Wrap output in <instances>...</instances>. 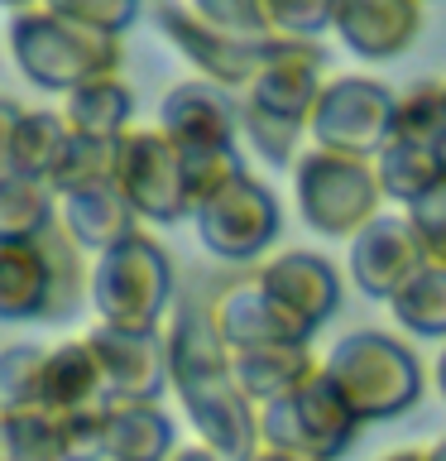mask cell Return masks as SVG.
<instances>
[{"label":"cell","instance_id":"1f68e13d","mask_svg":"<svg viewBox=\"0 0 446 461\" xmlns=\"http://www.w3.org/2000/svg\"><path fill=\"white\" fill-rule=\"evenodd\" d=\"M43 360L49 346L14 341L0 351V409H43Z\"/></svg>","mask_w":446,"mask_h":461},{"label":"cell","instance_id":"44dd1931","mask_svg":"<svg viewBox=\"0 0 446 461\" xmlns=\"http://www.w3.org/2000/svg\"><path fill=\"white\" fill-rule=\"evenodd\" d=\"M63 226L72 230V240L96 259V255H106L111 245H120V240L135 236L139 216H135V207H129L125 193L111 178V183L82 187V193H67L63 197Z\"/></svg>","mask_w":446,"mask_h":461},{"label":"cell","instance_id":"4316f807","mask_svg":"<svg viewBox=\"0 0 446 461\" xmlns=\"http://www.w3.org/2000/svg\"><path fill=\"white\" fill-rule=\"evenodd\" d=\"M63 221V197L53 183L0 173V240H24Z\"/></svg>","mask_w":446,"mask_h":461},{"label":"cell","instance_id":"4fadbf2b","mask_svg":"<svg viewBox=\"0 0 446 461\" xmlns=\"http://www.w3.org/2000/svg\"><path fill=\"white\" fill-rule=\"evenodd\" d=\"M86 341L106 370L111 403H164V394L173 389L168 331H120L96 322Z\"/></svg>","mask_w":446,"mask_h":461},{"label":"cell","instance_id":"8d00e7d4","mask_svg":"<svg viewBox=\"0 0 446 461\" xmlns=\"http://www.w3.org/2000/svg\"><path fill=\"white\" fill-rule=\"evenodd\" d=\"M408 216H413L417 236H423L427 265H437V269H446V193H437V197H427L423 207H413Z\"/></svg>","mask_w":446,"mask_h":461},{"label":"cell","instance_id":"7bdbcfd3","mask_svg":"<svg viewBox=\"0 0 446 461\" xmlns=\"http://www.w3.org/2000/svg\"><path fill=\"white\" fill-rule=\"evenodd\" d=\"M427 461H446V438H437V442L427 447Z\"/></svg>","mask_w":446,"mask_h":461},{"label":"cell","instance_id":"cb8c5ba5","mask_svg":"<svg viewBox=\"0 0 446 461\" xmlns=\"http://www.w3.org/2000/svg\"><path fill=\"white\" fill-rule=\"evenodd\" d=\"M384 183V197L394 202L398 212L423 207L427 197L446 193V144H403L394 140L388 149L374 158Z\"/></svg>","mask_w":446,"mask_h":461},{"label":"cell","instance_id":"9a60e30c","mask_svg":"<svg viewBox=\"0 0 446 461\" xmlns=\"http://www.w3.org/2000/svg\"><path fill=\"white\" fill-rule=\"evenodd\" d=\"M240 111L245 96L226 92L207 77H187L168 86V96L158 101V130L178 144V149H197V144H245L240 140Z\"/></svg>","mask_w":446,"mask_h":461},{"label":"cell","instance_id":"ac0fdd59","mask_svg":"<svg viewBox=\"0 0 446 461\" xmlns=\"http://www.w3.org/2000/svg\"><path fill=\"white\" fill-rule=\"evenodd\" d=\"M216 322H221V337H226L230 351H259V346H288V341L312 346V337L264 294V284H259L254 274L240 284H230L226 294L216 298Z\"/></svg>","mask_w":446,"mask_h":461},{"label":"cell","instance_id":"836d02e7","mask_svg":"<svg viewBox=\"0 0 446 461\" xmlns=\"http://www.w3.org/2000/svg\"><path fill=\"white\" fill-rule=\"evenodd\" d=\"M240 173H245L240 144H197V149H183V178H187L192 207L216 197L230 178H240Z\"/></svg>","mask_w":446,"mask_h":461},{"label":"cell","instance_id":"ffe728a7","mask_svg":"<svg viewBox=\"0 0 446 461\" xmlns=\"http://www.w3.org/2000/svg\"><path fill=\"white\" fill-rule=\"evenodd\" d=\"M39 403L53 409V413H63V418L67 413H86V409H106L111 403L106 370H101L86 331L49 346V360H43V399Z\"/></svg>","mask_w":446,"mask_h":461},{"label":"cell","instance_id":"d6986e66","mask_svg":"<svg viewBox=\"0 0 446 461\" xmlns=\"http://www.w3.org/2000/svg\"><path fill=\"white\" fill-rule=\"evenodd\" d=\"M0 125H5V140H0L5 173L53 183V173H58V164H63V154L72 144V125L63 121V111H29L20 101H5Z\"/></svg>","mask_w":446,"mask_h":461},{"label":"cell","instance_id":"f546056e","mask_svg":"<svg viewBox=\"0 0 446 461\" xmlns=\"http://www.w3.org/2000/svg\"><path fill=\"white\" fill-rule=\"evenodd\" d=\"M394 140L403 144H446V77H423L398 92Z\"/></svg>","mask_w":446,"mask_h":461},{"label":"cell","instance_id":"277c9868","mask_svg":"<svg viewBox=\"0 0 446 461\" xmlns=\"http://www.w3.org/2000/svg\"><path fill=\"white\" fill-rule=\"evenodd\" d=\"M10 58L39 92L72 96L77 86L120 77L125 43L115 34L72 24L53 10H29L10 14Z\"/></svg>","mask_w":446,"mask_h":461},{"label":"cell","instance_id":"7a4b0ae2","mask_svg":"<svg viewBox=\"0 0 446 461\" xmlns=\"http://www.w3.org/2000/svg\"><path fill=\"white\" fill-rule=\"evenodd\" d=\"M92 308V255L58 221L39 236L0 240V317L58 327Z\"/></svg>","mask_w":446,"mask_h":461},{"label":"cell","instance_id":"2e32d148","mask_svg":"<svg viewBox=\"0 0 446 461\" xmlns=\"http://www.w3.org/2000/svg\"><path fill=\"white\" fill-rule=\"evenodd\" d=\"M427 0H336L331 34L365 63H388L408 53L427 24Z\"/></svg>","mask_w":446,"mask_h":461},{"label":"cell","instance_id":"f1b7e54d","mask_svg":"<svg viewBox=\"0 0 446 461\" xmlns=\"http://www.w3.org/2000/svg\"><path fill=\"white\" fill-rule=\"evenodd\" d=\"M403 337L413 341H446V269L427 265L403 294L388 303Z\"/></svg>","mask_w":446,"mask_h":461},{"label":"cell","instance_id":"7402d4cb","mask_svg":"<svg viewBox=\"0 0 446 461\" xmlns=\"http://www.w3.org/2000/svg\"><path fill=\"white\" fill-rule=\"evenodd\" d=\"M317 375H322V356H317L312 346H302V341L236 351V380H240V389L259 403V409L298 394L308 380H317Z\"/></svg>","mask_w":446,"mask_h":461},{"label":"cell","instance_id":"9c48e42d","mask_svg":"<svg viewBox=\"0 0 446 461\" xmlns=\"http://www.w3.org/2000/svg\"><path fill=\"white\" fill-rule=\"evenodd\" d=\"M394 115L398 92H388L374 77H331L322 101L312 111V144L331 154H355V158H379L394 144Z\"/></svg>","mask_w":446,"mask_h":461},{"label":"cell","instance_id":"8fae6325","mask_svg":"<svg viewBox=\"0 0 446 461\" xmlns=\"http://www.w3.org/2000/svg\"><path fill=\"white\" fill-rule=\"evenodd\" d=\"M154 24H158V34L192 63L197 77L226 86V92H236V96L250 92L254 77L269 63V53H273V43H245V39H230L221 29L201 24L183 0H154Z\"/></svg>","mask_w":446,"mask_h":461},{"label":"cell","instance_id":"603a6c76","mask_svg":"<svg viewBox=\"0 0 446 461\" xmlns=\"http://www.w3.org/2000/svg\"><path fill=\"white\" fill-rule=\"evenodd\" d=\"M178 452V418L164 403H111L101 461H173Z\"/></svg>","mask_w":446,"mask_h":461},{"label":"cell","instance_id":"484cf974","mask_svg":"<svg viewBox=\"0 0 446 461\" xmlns=\"http://www.w3.org/2000/svg\"><path fill=\"white\" fill-rule=\"evenodd\" d=\"M0 461H77L63 413L0 409Z\"/></svg>","mask_w":446,"mask_h":461},{"label":"cell","instance_id":"5bb4252c","mask_svg":"<svg viewBox=\"0 0 446 461\" xmlns=\"http://www.w3.org/2000/svg\"><path fill=\"white\" fill-rule=\"evenodd\" d=\"M254 279L308 337H317L341 308V269L322 250H279L254 269Z\"/></svg>","mask_w":446,"mask_h":461},{"label":"cell","instance_id":"30bf717a","mask_svg":"<svg viewBox=\"0 0 446 461\" xmlns=\"http://www.w3.org/2000/svg\"><path fill=\"white\" fill-rule=\"evenodd\" d=\"M115 187L125 193L139 221L178 226L192 216V197H187V178H183V149L158 125H135L115 144Z\"/></svg>","mask_w":446,"mask_h":461},{"label":"cell","instance_id":"6da1fadb","mask_svg":"<svg viewBox=\"0 0 446 461\" xmlns=\"http://www.w3.org/2000/svg\"><path fill=\"white\" fill-rule=\"evenodd\" d=\"M164 331L173 351V394L192 423V438L230 461H250L264 447L259 403L236 380V351L221 337L216 303L183 298Z\"/></svg>","mask_w":446,"mask_h":461},{"label":"cell","instance_id":"e0dca14e","mask_svg":"<svg viewBox=\"0 0 446 461\" xmlns=\"http://www.w3.org/2000/svg\"><path fill=\"white\" fill-rule=\"evenodd\" d=\"M326 49L317 39H279L269 53L264 72L254 77V86L245 92V101L293 121H312L317 101L326 92Z\"/></svg>","mask_w":446,"mask_h":461},{"label":"cell","instance_id":"f35d334b","mask_svg":"<svg viewBox=\"0 0 446 461\" xmlns=\"http://www.w3.org/2000/svg\"><path fill=\"white\" fill-rule=\"evenodd\" d=\"M432 389H437V394H442V403H446V341H442L437 360H432Z\"/></svg>","mask_w":446,"mask_h":461},{"label":"cell","instance_id":"83f0119b","mask_svg":"<svg viewBox=\"0 0 446 461\" xmlns=\"http://www.w3.org/2000/svg\"><path fill=\"white\" fill-rule=\"evenodd\" d=\"M240 140L250 144L269 168H298V158L308 154L302 140H312V130H308V121H293V115H279V111H264V106H254V101H245Z\"/></svg>","mask_w":446,"mask_h":461},{"label":"cell","instance_id":"7c38bea8","mask_svg":"<svg viewBox=\"0 0 446 461\" xmlns=\"http://www.w3.org/2000/svg\"><path fill=\"white\" fill-rule=\"evenodd\" d=\"M427 269V250L408 212H384L360 230L345 250V274L365 298L394 303L417 274Z\"/></svg>","mask_w":446,"mask_h":461},{"label":"cell","instance_id":"e575fe53","mask_svg":"<svg viewBox=\"0 0 446 461\" xmlns=\"http://www.w3.org/2000/svg\"><path fill=\"white\" fill-rule=\"evenodd\" d=\"M43 10L63 14V20L82 29H96V34H115V39L139 20V0H49Z\"/></svg>","mask_w":446,"mask_h":461},{"label":"cell","instance_id":"60d3db41","mask_svg":"<svg viewBox=\"0 0 446 461\" xmlns=\"http://www.w3.org/2000/svg\"><path fill=\"white\" fill-rule=\"evenodd\" d=\"M379 461H427V447H394V452H384Z\"/></svg>","mask_w":446,"mask_h":461},{"label":"cell","instance_id":"3957f363","mask_svg":"<svg viewBox=\"0 0 446 461\" xmlns=\"http://www.w3.org/2000/svg\"><path fill=\"white\" fill-rule=\"evenodd\" d=\"M322 375L341 389V399L355 409L360 423H394L413 413L432 370L398 331L384 327H355L322 356Z\"/></svg>","mask_w":446,"mask_h":461},{"label":"cell","instance_id":"d6a6232c","mask_svg":"<svg viewBox=\"0 0 446 461\" xmlns=\"http://www.w3.org/2000/svg\"><path fill=\"white\" fill-rule=\"evenodd\" d=\"M115 144H120V140H86V135H72L63 164H58V173H53L58 197L82 193V187H96V183H111V178H115Z\"/></svg>","mask_w":446,"mask_h":461},{"label":"cell","instance_id":"b9f144b4","mask_svg":"<svg viewBox=\"0 0 446 461\" xmlns=\"http://www.w3.org/2000/svg\"><path fill=\"white\" fill-rule=\"evenodd\" d=\"M49 0H5V10L10 14H29V10H43Z\"/></svg>","mask_w":446,"mask_h":461},{"label":"cell","instance_id":"d590c367","mask_svg":"<svg viewBox=\"0 0 446 461\" xmlns=\"http://www.w3.org/2000/svg\"><path fill=\"white\" fill-rule=\"evenodd\" d=\"M273 14V29L283 39H317L331 29V14H336V0H264Z\"/></svg>","mask_w":446,"mask_h":461},{"label":"cell","instance_id":"d4e9b609","mask_svg":"<svg viewBox=\"0 0 446 461\" xmlns=\"http://www.w3.org/2000/svg\"><path fill=\"white\" fill-rule=\"evenodd\" d=\"M63 121L72 125V135L86 140H125L135 130V92L120 77L77 86L72 96H63Z\"/></svg>","mask_w":446,"mask_h":461},{"label":"cell","instance_id":"ba28073f","mask_svg":"<svg viewBox=\"0 0 446 461\" xmlns=\"http://www.w3.org/2000/svg\"><path fill=\"white\" fill-rule=\"evenodd\" d=\"M360 418L355 409L341 399V389L317 375L269 409H259V432H264V447H283V452H302L312 461H341L360 438Z\"/></svg>","mask_w":446,"mask_h":461},{"label":"cell","instance_id":"ab89813d","mask_svg":"<svg viewBox=\"0 0 446 461\" xmlns=\"http://www.w3.org/2000/svg\"><path fill=\"white\" fill-rule=\"evenodd\" d=\"M250 461H312V456H302V452H283V447H259V452Z\"/></svg>","mask_w":446,"mask_h":461},{"label":"cell","instance_id":"74e56055","mask_svg":"<svg viewBox=\"0 0 446 461\" xmlns=\"http://www.w3.org/2000/svg\"><path fill=\"white\" fill-rule=\"evenodd\" d=\"M173 461H230V456H221L216 447H207V442H197V438H192V442H187Z\"/></svg>","mask_w":446,"mask_h":461},{"label":"cell","instance_id":"4dcf8cb0","mask_svg":"<svg viewBox=\"0 0 446 461\" xmlns=\"http://www.w3.org/2000/svg\"><path fill=\"white\" fill-rule=\"evenodd\" d=\"M187 10L197 14L201 24L221 29L230 39H245V43H279L283 34L273 29V14L264 0H183Z\"/></svg>","mask_w":446,"mask_h":461},{"label":"cell","instance_id":"8992f818","mask_svg":"<svg viewBox=\"0 0 446 461\" xmlns=\"http://www.w3.org/2000/svg\"><path fill=\"white\" fill-rule=\"evenodd\" d=\"M293 197L302 226L326 240H355L374 216H384V183L374 158L331 154L308 144V154L293 168Z\"/></svg>","mask_w":446,"mask_h":461},{"label":"cell","instance_id":"5b68a950","mask_svg":"<svg viewBox=\"0 0 446 461\" xmlns=\"http://www.w3.org/2000/svg\"><path fill=\"white\" fill-rule=\"evenodd\" d=\"M173 255L149 230L92 259V312L120 331H164L173 317Z\"/></svg>","mask_w":446,"mask_h":461},{"label":"cell","instance_id":"52a82bcc","mask_svg":"<svg viewBox=\"0 0 446 461\" xmlns=\"http://www.w3.org/2000/svg\"><path fill=\"white\" fill-rule=\"evenodd\" d=\"M192 230L216 259H226V265H254V259H264L273 250V240L283 236L279 193L245 168L240 178H230L216 197L192 207Z\"/></svg>","mask_w":446,"mask_h":461}]
</instances>
